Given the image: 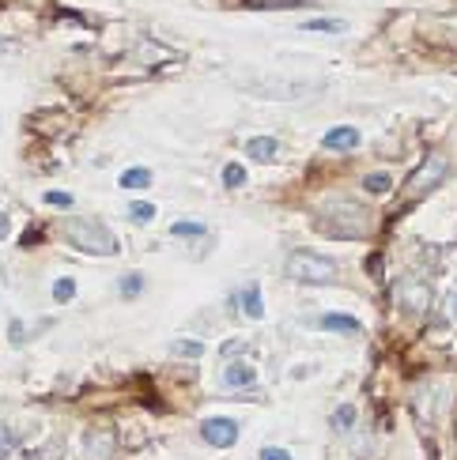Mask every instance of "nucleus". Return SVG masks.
<instances>
[{
    "instance_id": "1",
    "label": "nucleus",
    "mask_w": 457,
    "mask_h": 460,
    "mask_svg": "<svg viewBox=\"0 0 457 460\" xmlns=\"http://www.w3.org/2000/svg\"><path fill=\"white\" fill-rule=\"evenodd\" d=\"M367 226H371V215H367V207L355 204V200L336 196V200H325L318 207V230H325V234H333V238L355 242V238L367 234Z\"/></svg>"
},
{
    "instance_id": "2",
    "label": "nucleus",
    "mask_w": 457,
    "mask_h": 460,
    "mask_svg": "<svg viewBox=\"0 0 457 460\" xmlns=\"http://www.w3.org/2000/svg\"><path fill=\"white\" fill-rule=\"evenodd\" d=\"M64 234H69V242L76 249H83V253H95V257H114L117 253V238L102 219L72 215L69 223H64Z\"/></svg>"
},
{
    "instance_id": "3",
    "label": "nucleus",
    "mask_w": 457,
    "mask_h": 460,
    "mask_svg": "<svg viewBox=\"0 0 457 460\" xmlns=\"http://www.w3.org/2000/svg\"><path fill=\"white\" fill-rule=\"evenodd\" d=\"M284 272L287 279L295 283H314V287H325V283H336V260L318 253V249H291L287 260H284Z\"/></svg>"
},
{
    "instance_id": "4",
    "label": "nucleus",
    "mask_w": 457,
    "mask_h": 460,
    "mask_svg": "<svg viewBox=\"0 0 457 460\" xmlns=\"http://www.w3.org/2000/svg\"><path fill=\"white\" fill-rule=\"evenodd\" d=\"M446 174H450V159L434 151V155H427V159H423V167L412 174V181H408L405 193L408 196H427L431 189H439V185L446 181Z\"/></svg>"
},
{
    "instance_id": "5",
    "label": "nucleus",
    "mask_w": 457,
    "mask_h": 460,
    "mask_svg": "<svg viewBox=\"0 0 457 460\" xmlns=\"http://www.w3.org/2000/svg\"><path fill=\"white\" fill-rule=\"evenodd\" d=\"M397 302H400V310H408V313H427L431 310V287L423 279H397Z\"/></svg>"
},
{
    "instance_id": "6",
    "label": "nucleus",
    "mask_w": 457,
    "mask_h": 460,
    "mask_svg": "<svg viewBox=\"0 0 457 460\" xmlns=\"http://www.w3.org/2000/svg\"><path fill=\"white\" fill-rule=\"evenodd\" d=\"M201 437H204L212 449H231V445L238 442V423H235V419H223V415L204 419V423H201Z\"/></svg>"
},
{
    "instance_id": "7",
    "label": "nucleus",
    "mask_w": 457,
    "mask_h": 460,
    "mask_svg": "<svg viewBox=\"0 0 457 460\" xmlns=\"http://www.w3.org/2000/svg\"><path fill=\"white\" fill-rule=\"evenodd\" d=\"M321 147H329V151H355L359 147V128H352V125H336V128H329L325 133V140H321Z\"/></svg>"
},
{
    "instance_id": "8",
    "label": "nucleus",
    "mask_w": 457,
    "mask_h": 460,
    "mask_svg": "<svg viewBox=\"0 0 457 460\" xmlns=\"http://www.w3.org/2000/svg\"><path fill=\"white\" fill-rule=\"evenodd\" d=\"M246 155L254 162H276L280 159V140L276 136H249L246 140Z\"/></svg>"
},
{
    "instance_id": "9",
    "label": "nucleus",
    "mask_w": 457,
    "mask_h": 460,
    "mask_svg": "<svg viewBox=\"0 0 457 460\" xmlns=\"http://www.w3.org/2000/svg\"><path fill=\"white\" fill-rule=\"evenodd\" d=\"M223 385L227 389H249V385H257V370L249 366V363H227V370H223Z\"/></svg>"
},
{
    "instance_id": "10",
    "label": "nucleus",
    "mask_w": 457,
    "mask_h": 460,
    "mask_svg": "<svg viewBox=\"0 0 457 460\" xmlns=\"http://www.w3.org/2000/svg\"><path fill=\"white\" fill-rule=\"evenodd\" d=\"M318 328H325V332H340V336H359L363 332V325H359L355 317H348V313H325V317H318Z\"/></svg>"
},
{
    "instance_id": "11",
    "label": "nucleus",
    "mask_w": 457,
    "mask_h": 460,
    "mask_svg": "<svg viewBox=\"0 0 457 460\" xmlns=\"http://www.w3.org/2000/svg\"><path fill=\"white\" fill-rule=\"evenodd\" d=\"M238 305H242V313H246V317H254V321H261V317H265V302H261L257 283H254V287H246L242 294H238Z\"/></svg>"
},
{
    "instance_id": "12",
    "label": "nucleus",
    "mask_w": 457,
    "mask_h": 460,
    "mask_svg": "<svg viewBox=\"0 0 457 460\" xmlns=\"http://www.w3.org/2000/svg\"><path fill=\"white\" fill-rule=\"evenodd\" d=\"M151 181H155V178H151L148 167H129L121 178H117V185H121V189H148Z\"/></svg>"
},
{
    "instance_id": "13",
    "label": "nucleus",
    "mask_w": 457,
    "mask_h": 460,
    "mask_svg": "<svg viewBox=\"0 0 457 460\" xmlns=\"http://www.w3.org/2000/svg\"><path fill=\"white\" fill-rule=\"evenodd\" d=\"M299 30H310V35H344L348 23L344 19H307V23H299Z\"/></svg>"
},
{
    "instance_id": "14",
    "label": "nucleus",
    "mask_w": 457,
    "mask_h": 460,
    "mask_svg": "<svg viewBox=\"0 0 457 460\" xmlns=\"http://www.w3.org/2000/svg\"><path fill=\"white\" fill-rule=\"evenodd\" d=\"M110 449H114V437L110 434H99V430H91L87 434V453H91L95 460H110Z\"/></svg>"
},
{
    "instance_id": "15",
    "label": "nucleus",
    "mask_w": 457,
    "mask_h": 460,
    "mask_svg": "<svg viewBox=\"0 0 457 460\" xmlns=\"http://www.w3.org/2000/svg\"><path fill=\"white\" fill-rule=\"evenodd\" d=\"M170 355L174 358H201L204 355V344H201V339H174Z\"/></svg>"
},
{
    "instance_id": "16",
    "label": "nucleus",
    "mask_w": 457,
    "mask_h": 460,
    "mask_svg": "<svg viewBox=\"0 0 457 460\" xmlns=\"http://www.w3.org/2000/svg\"><path fill=\"white\" fill-rule=\"evenodd\" d=\"M363 189L374 193V196H386L389 189H393V178H389V174H382V170H378V174H367V178H363Z\"/></svg>"
},
{
    "instance_id": "17",
    "label": "nucleus",
    "mask_w": 457,
    "mask_h": 460,
    "mask_svg": "<svg viewBox=\"0 0 457 460\" xmlns=\"http://www.w3.org/2000/svg\"><path fill=\"white\" fill-rule=\"evenodd\" d=\"M333 430L336 434H344V430H352V426H355V408H352V404H340V408H336L333 411Z\"/></svg>"
},
{
    "instance_id": "18",
    "label": "nucleus",
    "mask_w": 457,
    "mask_h": 460,
    "mask_svg": "<svg viewBox=\"0 0 457 460\" xmlns=\"http://www.w3.org/2000/svg\"><path fill=\"white\" fill-rule=\"evenodd\" d=\"M170 234H174V238H204V234H208V226H204V223H193V219H182V223L170 226Z\"/></svg>"
},
{
    "instance_id": "19",
    "label": "nucleus",
    "mask_w": 457,
    "mask_h": 460,
    "mask_svg": "<svg viewBox=\"0 0 457 460\" xmlns=\"http://www.w3.org/2000/svg\"><path fill=\"white\" fill-rule=\"evenodd\" d=\"M314 0H246V8H310Z\"/></svg>"
},
{
    "instance_id": "20",
    "label": "nucleus",
    "mask_w": 457,
    "mask_h": 460,
    "mask_svg": "<svg viewBox=\"0 0 457 460\" xmlns=\"http://www.w3.org/2000/svg\"><path fill=\"white\" fill-rule=\"evenodd\" d=\"M129 219H133V223H151V219H155V204L133 200V204H129Z\"/></svg>"
},
{
    "instance_id": "21",
    "label": "nucleus",
    "mask_w": 457,
    "mask_h": 460,
    "mask_svg": "<svg viewBox=\"0 0 457 460\" xmlns=\"http://www.w3.org/2000/svg\"><path fill=\"white\" fill-rule=\"evenodd\" d=\"M223 185H227V189H242V185H246V170L238 167V162H227V167H223Z\"/></svg>"
},
{
    "instance_id": "22",
    "label": "nucleus",
    "mask_w": 457,
    "mask_h": 460,
    "mask_svg": "<svg viewBox=\"0 0 457 460\" xmlns=\"http://www.w3.org/2000/svg\"><path fill=\"white\" fill-rule=\"evenodd\" d=\"M72 298H76V283L69 276H61L53 283V302H72Z\"/></svg>"
},
{
    "instance_id": "23",
    "label": "nucleus",
    "mask_w": 457,
    "mask_h": 460,
    "mask_svg": "<svg viewBox=\"0 0 457 460\" xmlns=\"http://www.w3.org/2000/svg\"><path fill=\"white\" fill-rule=\"evenodd\" d=\"M117 287H121L125 298H136V294L144 291V276H121V283H117Z\"/></svg>"
},
{
    "instance_id": "24",
    "label": "nucleus",
    "mask_w": 457,
    "mask_h": 460,
    "mask_svg": "<svg viewBox=\"0 0 457 460\" xmlns=\"http://www.w3.org/2000/svg\"><path fill=\"white\" fill-rule=\"evenodd\" d=\"M12 453H16V434H12V426L0 423V460L12 456Z\"/></svg>"
},
{
    "instance_id": "25",
    "label": "nucleus",
    "mask_w": 457,
    "mask_h": 460,
    "mask_svg": "<svg viewBox=\"0 0 457 460\" xmlns=\"http://www.w3.org/2000/svg\"><path fill=\"white\" fill-rule=\"evenodd\" d=\"M246 347H249L246 339H227V344L220 347V355H223V358H231V363H235L238 355H246Z\"/></svg>"
},
{
    "instance_id": "26",
    "label": "nucleus",
    "mask_w": 457,
    "mask_h": 460,
    "mask_svg": "<svg viewBox=\"0 0 457 460\" xmlns=\"http://www.w3.org/2000/svg\"><path fill=\"white\" fill-rule=\"evenodd\" d=\"M8 339H12V344H23L27 339V325L19 321V317H12V325H8Z\"/></svg>"
},
{
    "instance_id": "27",
    "label": "nucleus",
    "mask_w": 457,
    "mask_h": 460,
    "mask_svg": "<svg viewBox=\"0 0 457 460\" xmlns=\"http://www.w3.org/2000/svg\"><path fill=\"white\" fill-rule=\"evenodd\" d=\"M257 460H291V453H287V449H280V445H265Z\"/></svg>"
},
{
    "instance_id": "28",
    "label": "nucleus",
    "mask_w": 457,
    "mask_h": 460,
    "mask_svg": "<svg viewBox=\"0 0 457 460\" xmlns=\"http://www.w3.org/2000/svg\"><path fill=\"white\" fill-rule=\"evenodd\" d=\"M46 204H53V207H72V196L61 193V189H49V193H46Z\"/></svg>"
},
{
    "instance_id": "29",
    "label": "nucleus",
    "mask_w": 457,
    "mask_h": 460,
    "mask_svg": "<svg viewBox=\"0 0 457 460\" xmlns=\"http://www.w3.org/2000/svg\"><path fill=\"white\" fill-rule=\"evenodd\" d=\"M61 453H64V442H61V437H53L49 449H46V456H42V460H57Z\"/></svg>"
},
{
    "instance_id": "30",
    "label": "nucleus",
    "mask_w": 457,
    "mask_h": 460,
    "mask_svg": "<svg viewBox=\"0 0 457 460\" xmlns=\"http://www.w3.org/2000/svg\"><path fill=\"white\" fill-rule=\"evenodd\" d=\"M446 313H450V321H457V291L446 298Z\"/></svg>"
},
{
    "instance_id": "31",
    "label": "nucleus",
    "mask_w": 457,
    "mask_h": 460,
    "mask_svg": "<svg viewBox=\"0 0 457 460\" xmlns=\"http://www.w3.org/2000/svg\"><path fill=\"white\" fill-rule=\"evenodd\" d=\"M8 230H12V223H8V215L0 212V238H8Z\"/></svg>"
},
{
    "instance_id": "32",
    "label": "nucleus",
    "mask_w": 457,
    "mask_h": 460,
    "mask_svg": "<svg viewBox=\"0 0 457 460\" xmlns=\"http://www.w3.org/2000/svg\"><path fill=\"white\" fill-rule=\"evenodd\" d=\"M0 53H16V42H8V38H0Z\"/></svg>"
}]
</instances>
